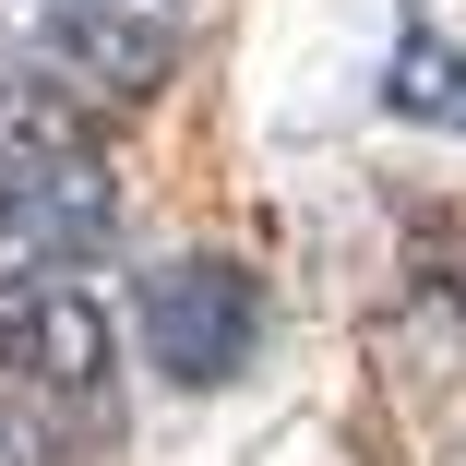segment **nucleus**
<instances>
[{"label": "nucleus", "mask_w": 466, "mask_h": 466, "mask_svg": "<svg viewBox=\"0 0 466 466\" xmlns=\"http://www.w3.org/2000/svg\"><path fill=\"white\" fill-rule=\"evenodd\" d=\"M0 48L48 84H72L84 108H132L179 72V36L144 0H0Z\"/></svg>", "instance_id": "f257e3e1"}, {"label": "nucleus", "mask_w": 466, "mask_h": 466, "mask_svg": "<svg viewBox=\"0 0 466 466\" xmlns=\"http://www.w3.org/2000/svg\"><path fill=\"white\" fill-rule=\"evenodd\" d=\"M132 323H144V370H156V383L228 395L239 370H251V347H263V288H251L239 263L192 251V263H156V275H144Z\"/></svg>", "instance_id": "f03ea898"}, {"label": "nucleus", "mask_w": 466, "mask_h": 466, "mask_svg": "<svg viewBox=\"0 0 466 466\" xmlns=\"http://www.w3.org/2000/svg\"><path fill=\"white\" fill-rule=\"evenodd\" d=\"M120 239L108 156H0V263L13 275H84Z\"/></svg>", "instance_id": "7ed1b4c3"}, {"label": "nucleus", "mask_w": 466, "mask_h": 466, "mask_svg": "<svg viewBox=\"0 0 466 466\" xmlns=\"http://www.w3.org/2000/svg\"><path fill=\"white\" fill-rule=\"evenodd\" d=\"M383 108L466 144V48H454L431 13H407V36H395V60H383Z\"/></svg>", "instance_id": "20e7f679"}, {"label": "nucleus", "mask_w": 466, "mask_h": 466, "mask_svg": "<svg viewBox=\"0 0 466 466\" xmlns=\"http://www.w3.org/2000/svg\"><path fill=\"white\" fill-rule=\"evenodd\" d=\"M0 156H96V108H84L72 84L0 60Z\"/></svg>", "instance_id": "39448f33"}, {"label": "nucleus", "mask_w": 466, "mask_h": 466, "mask_svg": "<svg viewBox=\"0 0 466 466\" xmlns=\"http://www.w3.org/2000/svg\"><path fill=\"white\" fill-rule=\"evenodd\" d=\"M407 275H419V311H442L454 335H466V216H419V239H407Z\"/></svg>", "instance_id": "423d86ee"}, {"label": "nucleus", "mask_w": 466, "mask_h": 466, "mask_svg": "<svg viewBox=\"0 0 466 466\" xmlns=\"http://www.w3.org/2000/svg\"><path fill=\"white\" fill-rule=\"evenodd\" d=\"M144 13H167V0H144Z\"/></svg>", "instance_id": "0eeeda50"}]
</instances>
